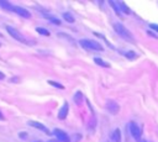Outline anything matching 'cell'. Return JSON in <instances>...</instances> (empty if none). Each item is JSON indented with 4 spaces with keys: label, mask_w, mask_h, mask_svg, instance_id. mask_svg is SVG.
Here are the masks:
<instances>
[{
    "label": "cell",
    "mask_w": 158,
    "mask_h": 142,
    "mask_svg": "<svg viewBox=\"0 0 158 142\" xmlns=\"http://www.w3.org/2000/svg\"><path fill=\"white\" fill-rule=\"evenodd\" d=\"M114 30L116 31V33H118L125 41H127V42H130V43H133L135 42V38H133V36H132V33L122 25V23H120V22H115L114 23Z\"/></svg>",
    "instance_id": "obj_1"
},
{
    "label": "cell",
    "mask_w": 158,
    "mask_h": 142,
    "mask_svg": "<svg viewBox=\"0 0 158 142\" xmlns=\"http://www.w3.org/2000/svg\"><path fill=\"white\" fill-rule=\"evenodd\" d=\"M79 44L83 48L88 49V51H98V52H101L104 49V47L99 42H96L94 40H80L79 41Z\"/></svg>",
    "instance_id": "obj_2"
},
{
    "label": "cell",
    "mask_w": 158,
    "mask_h": 142,
    "mask_svg": "<svg viewBox=\"0 0 158 142\" xmlns=\"http://www.w3.org/2000/svg\"><path fill=\"white\" fill-rule=\"evenodd\" d=\"M128 128H130V133H131V136H132L135 140L139 141V140H141V136H142V130H141V127H139L136 122L131 121L130 125H128Z\"/></svg>",
    "instance_id": "obj_3"
},
{
    "label": "cell",
    "mask_w": 158,
    "mask_h": 142,
    "mask_svg": "<svg viewBox=\"0 0 158 142\" xmlns=\"http://www.w3.org/2000/svg\"><path fill=\"white\" fill-rule=\"evenodd\" d=\"M6 31L9 32V35L12 37V38H15V40H17L19 42H22V43H27V40L23 37V35H21L16 28H14L12 26H6Z\"/></svg>",
    "instance_id": "obj_4"
},
{
    "label": "cell",
    "mask_w": 158,
    "mask_h": 142,
    "mask_svg": "<svg viewBox=\"0 0 158 142\" xmlns=\"http://www.w3.org/2000/svg\"><path fill=\"white\" fill-rule=\"evenodd\" d=\"M53 135L56 136V140H58L59 142H70V138H69L68 133L64 132V131L60 130V128H54Z\"/></svg>",
    "instance_id": "obj_5"
},
{
    "label": "cell",
    "mask_w": 158,
    "mask_h": 142,
    "mask_svg": "<svg viewBox=\"0 0 158 142\" xmlns=\"http://www.w3.org/2000/svg\"><path fill=\"white\" fill-rule=\"evenodd\" d=\"M106 110H107L110 114L116 115V114L120 111V105H118L116 101H114V100H109V101L106 102Z\"/></svg>",
    "instance_id": "obj_6"
},
{
    "label": "cell",
    "mask_w": 158,
    "mask_h": 142,
    "mask_svg": "<svg viewBox=\"0 0 158 142\" xmlns=\"http://www.w3.org/2000/svg\"><path fill=\"white\" fill-rule=\"evenodd\" d=\"M14 12H16L17 15H20L21 17H25V19L31 17V14L25 7H21V6H14Z\"/></svg>",
    "instance_id": "obj_7"
},
{
    "label": "cell",
    "mask_w": 158,
    "mask_h": 142,
    "mask_svg": "<svg viewBox=\"0 0 158 142\" xmlns=\"http://www.w3.org/2000/svg\"><path fill=\"white\" fill-rule=\"evenodd\" d=\"M68 110H69V105H68L67 101H64L63 106L60 107V110H59V112H58V119H59V120H64V119L67 117V115H68Z\"/></svg>",
    "instance_id": "obj_8"
},
{
    "label": "cell",
    "mask_w": 158,
    "mask_h": 142,
    "mask_svg": "<svg viewBox=\"0 0 158 142\" xmlns=\"http://www.w3.org/2000/svg\"><path fill=\"white\" fill-rule=\"evenodd\" d=\"M28 125L32 126V127H35V128H37V130H40V131H43L46 133H49V131L47 130V127L44 125H42L41 122H38V121H28Z\"/></svg>",
    "instance_id": "obj_9"
},
{
    "label": "cell",
    "mask_w": 158,
    "mask_h": 142,
    "mask_svg": "<svg viewBox=\"0 0 158 142\" xmlns=\"http://www.w3.org/2000/svg\"><path fill=\"white\" fill-rule=\"evenodd\" d=\"M0 6L4 9V10H7V11H14V6L7 2V1H0Z\"/></svg>",
    "instance_id": "obj_10"
},
{
    "label": "cell",
    "mask_w": 158,
    "mask_h": 142,
    "mask_svg": "<svg viewBox=\"0 0 158 142\" xmlns=\"http://www.w3.org/2000/svg\"><path fill=\"white\" fill-rule=\"evenodd\" d=\"M112 141L114 142H121V132L118 128H116L112 133Z\"/></svg>",
    "instance_id": "obj_11"
},
{
    "label": "cell",
    "mask_w": 158,
    "mask_h": 142,
    "mask_svg": "<svg viewBox=\"0 0 158 142\" xmlns=\"http://www.w3.org/2000/svg\"><path fill=\"white\" fill-rule=\"evenodd\" d=\"M94 62L98 64V65H101V67H106V68H109L110 67V64L109 63H106L105 61H102L101 58H99V57H95L94 58Z\"/></svg>",
    "instance_id": "obj_12"
},
{
    "label": "cell",
    "mask_w": 158,
    "mask_h": 142,
    "mask_svg": "<svg viewBox=\"0 0 158 142\" xmlns=\"http://www.w3.org/2000/svg\"><path fill=\"white\" fill-rule=\"evenodd\" d=\"M63 19L67 21V22H74V16L70 14V12H63Z\"/></svg>",
    "instance_id": "obj_13"
},
{
    "label": "cell",
    "mask_w": 158,
    "mask_h": 142,
    "mask_svg": "<svg viewBox=\"0 0 158 142\" xmlns=\"http://www.w3.org/2000/svg\"><path fill=\"white\" fill-rule=\"evenodd\" d=\"M73 99H74V101H75L78 105H80V104H81V101H83V94H81L80 91H77Z\"/></svg>",
    "instance_id": "obj_14"
},
{
    "label": "cell",
    "mask_w": 158,
    "mask_h": 142,
    "mask_svg": "<svg viewBox=\"0 0 158 142\" xmlns=\"http://www.w3.org/2000/svg\"><path fill=\"white\" fill-rule=\"evenodd\" d=\"M117 4L120 5V7H121V10H122V11H123L125 14H128V15L131 14V10H130V9H128V7L126 6V4H125V2H117Z\"/></svg>",
    "instance_id": "obj_15"
},
{
    "label": "cell",
    "mask_w": 158,
    "mask_h": 142,
    "mask_svg": "<svg viewBox=\"0 0 158 142\" xmlns=\"http://www.w3.org/2000/svg\"><path fill=\"white\" fill-rule=\"evenodd\" d=\"M36 31H37L40 35H43V36H49V32H48L46 28H43V27H37V28H36Z\"/></svg>",
    "instance_id": "obj_16"
},
{
    "label": "cell",
    "mask_w": 158,
    "mask_h": 142,
    "mask_svg": "<svg viewBox=\"0 0 158 142\" xmlns=\"http://www.w3.org/2000/svg\"><path fill=\"white\" fill-rule=\"evenodd\" d=\"M109 4H110V5L112 6V7H114V10H115V12H116L117 15H120V11H118V9H117V2H114V1H110Z\"/></svg>",
    "instance_id": "obj_17"
},
{
    "label": "cell",
    "mask_w": 158,
    "mask_h": 142,
    "mask_svg": "<svg viewBox=\"0 0 158 142\" xmlns=\"http://www.w3.org/2000/svg\"><path fill=\"white\" fill-rule=\"evenodd\" d=\"M48 83H49L51 85H53V86H57L58 89H64V86H63L62 84H59V83H56V81H52V80H49Z\"/></svg>",
    "instance_id": "obj_18"
},
{
    "label": "cell",
    "mask_w": 158,
    "mask_h": 142,
    "mask_svg": "<svg viewBox=\"0 0 158 142\" xmlns=\"http://www.w3.org/2000/svg\"><path fill=\"white\" fill-rule=\"evenodd\" d=\"M125 54H126V56H127L130 59H133V58L136 57V53H135V52H132V51H130V52H126Z\"/></svg>",
    "instance_id": "obj_19"
},
{
    "label": "cell",
    "mask_w": 158,
    "mask_h": 142,
    "mask_svg": "<svg viewBox=\"0 0 158 142\" xmlns=\"http://www.w3.org/2000/svg\"><path fill=\"white\" fill-rule=\"evenodd\" d=\"M149 27H151L152 30H154V31H157V32H158V25H156V23H151V25H149Z\"/></svg>",
    "instance_id": "obj_20"
},
{
    "label": "cell",
    "mask_w": 158,
    "mask_h": 142,
    "mask_svg": "<svg viewBox=\"0 0 158 142\" xmlns=\"http://www.w3.org/2000/svg\"><path fill=\"white\" fill-rule=\"evenodd\" d=\"M49 19H51V21H52V22H54V23H57V25H59V23H60V21H59V20H57L56 17H49Z\"/></svg>",
    "instance_id": "obj_21"
},
{
    "label": "cell",
    "mask_w": 158,
    "mask_h": 142,
    "mask_svg": "<svg viewBox=\"0 0 158 142\" xmlns=\"http://www.w3.org/2000/svg\"><path fill=\"white\" fill-rule=\"evenodd\" d=\"M26 136H27V133H26V132H25V133H23V132H21V133H20V137H21V138H26Z\"/></svg>",
    "instance_id": "obj_22"
},
{
    "label": "cell",
    "mask_w": 158,
    "mask_h": 142,
    "mask_svg": "<svg viewBox=\"0 0 158 142\" xmlns=\"http://www.w3.org/2000/svg\"><path fill=\"white\" fill-rule=\"evenodd\" d=\"M2 79H5V74L0 72V80H2Z\"/></svg>",
    "instance_id": "obj_23"
},
{
    "label": "cell",
    "mask_w": 158,
    "mask_h": 142,
    "mask_svg": "<svg viewBox=\"0 0 158 142\" xmlns=\"http://www.w3.org/2000/svg\"><path fill=\"white\" fill-rule=\"evenodd\" d=\"M48 142H59V141H58V140H54V138H52V140H49Z\"/></svg>",
    "instance_id": "obj_24"
},
{
    "label": "cell",
    "mask_w": 158,
    "mask_h": 142,
    "mask_svg": "<svg viewBox=\"0 0 158 142\" xmlns=\"http://www.w3.org/2000/svg\"><path fill=\"white\" fill-rule=\"evenodd\" d=\"M0 120H4V116H2V114H1V111H0Z\"/></svg>",
    "instance_id": "obj_25"
},
{
    "label": "cell",
    "mask_w": 158,
    "mask_h": 142,
    "mask_svg": "<svg viewBox=\"0 0 158 142\" xmlns=\"http://www.w3.org/2000/svg\"><path fill=\"white\" fill-rule=\"evenodd\" d=\"M138 142H147V141H146V140H139Z\"/></svg>",
    "instance_id": "obj_26"
},
{
    "label": "cell",
    "mask_w": 158,
    "mask_h": 142,
    "mask_svg": "<svg viewBox=\"0 0 158 142\" xmlns=\"http://www.w3.org/2000/svg\"><path fill=\"white\" fill-rule=\"evenodd\" d=\"M35 142H42V141H35Z\"/></svg>",
    "instance_id": "obj_27"
}]
</instances>
